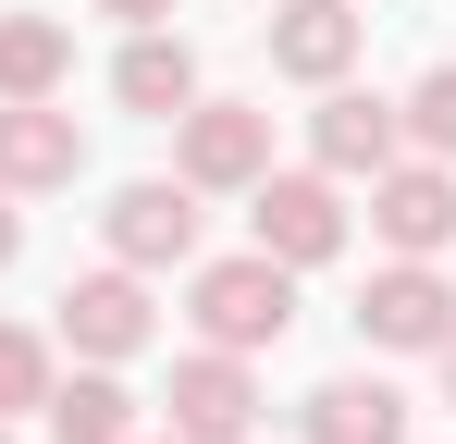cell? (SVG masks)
<instances>
[{
    "label": "cell",
    "mask_w": 456,
    "mask_h": 444,
    "mask_svg": "<svg viewBox=\"0 0 456 444\" xmlns=\"http://www.w3.org/2000/svg\"><path fill=\"white\" fill-rule=\"evenodd\" d=\"M297 284L272 247H234V259H185V333L198 346H234V358H272L297 333Z\"/></svg>",
    "instance_id": "6da1fadb"
},
{
    "label": "cell",
    "mask_w": 456,
    "mask_h": 444,
    "mask_svg": "<svg viewBox=\"0 0 456 444\" xmlns=\"http://www.w3.org/2000/svg\"><path fill=\"white\" fill-rule=\"evenodd\" d=\"M50 382H62V346H50L37 321H0V420H37Z\"/></svg>",
    "instance_id": "2e32d148"
},
{
    "label": "cell",
    "mask_w": 456,
    "mask_h": 444,
    "mask_svg": "<svg viewBox=\"0 0 456 444\" xmlns=\"http://www.w3.org/2000/svg\"><path fill=\"white\" fill-rule=\"evenodd\" d=\"M308 99H321V111H308V160H321L333 185H370L382 160L407 148L395 99H382V86H358V74H346V86H308Z\"/></svg>",
    "instance_id": "30bf717a"
},
{
    "label": "cell",
    "mask_w": 456,
    "mask_h": 444,
    "mask_svg": "<svg viewBox=\"0 0 456 444\" xmlns=\"http://www.w3.org/2000/svg\"><path fill=\"white\" fill-rule=\"evenodd\" d=\"M50 346H62V358H99V370L149 358V346H160V296H149V272H124V259L75 272V284H62V321H50Z\"/></svg>",
    "instance_id": "277c9868"
},
{
    "label": "cell",
    "mask_w": 456,
    "mask_h": 444,
    "mask_svg": "<svg viewBox=\"0 0 456 444\" xmlns=\"http://www.w3.org/2000/svg\"><path fill=\"white\" fill-rule=\"evenodd\" d=\"M247 247H272L284 272H333V259L358 247V210H346V185H333L321 160H272V173L247 185Z\"/></svg>",
    "instance_id": "7a4b0ae2"
},
{
    "label": "cell",
    "mask_w": 456,
    "mask_h": 444,
    "mask_svg": "<svg viewBox=\"0 0 456 444\" xmlns=\"http://www.w3.org/2000/svg\"><path fill=\"white\" fill-rule=\"evenodd\" d=\"M86 12H111V25H173L185 0H86Z\"/></svg>",
    "instance_id": "ac0fdd59"
},
{
    "label": "cell",
    "mask_w": 456,
    "mask_h": 444,
    "mask_svg": "<svg viewBox=\"0 0 456 444\" xmlns=\"http://www.w3.org/2000/svg\"><path fill=\"white\" fill-rule=\"evenodd\" d=\"M395 124H407V148L419 160H456V62H432L407 99H395Z\"/></svg>",
    "instance_id": "e0dca14e"
},
{
    "label": "cell",
    "mask_w": 456,
    "mask_h": 444,
    "mask_svg": "<svg viewBox=\"0 0 456 444\" xmlns=\"http://www.w3.org/2000/svg\"><path fill=\"white\" fill-rule=\"evenodd\" d=\"M370 247L382 259H444L456 247V160H419V148H395L370 173Z\"/></svg>",
    "instance_id": "52a82bcc"
},
{
    "label": "cell",
    "mask_w": 456,
    "mask_h": 444,
    "mask_svg": "<svg viewBox=\"0 0 456 444\" xmlns=\"http://www.w3.org/2000/svg\"><path fill=\"white\" fill-rule=\"evenodd\" d=\"M346 321H358V346H370V358H432V346L456 333L444 259H382L370 284H358V308H346Z\"/></svg>",
    "instance_id": "8992f818"
},
{
    "label": "cell",
    "mask_w": 456,
    "mask_h": 444,
    "mask_svg": "<svg viewBox=\"0 0 456 444\" xmlns=\"http://www.w3.org/2000/svg\"><path fill=\"white\" fill-rule=\"evenodd\" d=\"M0 444H25V420H0Z\"/></svg>",
    "instance_id": "7402d4cb"
},
{
    "label": "cell",
    "mask_w": 456,
    "mask_h": 444,
    "mask_svg": "<svg viewBox=\"0 0 456 444\" xmlns=\"http://www.w3.org/2000/svg\"><path fill=\"white\" fill-rule=\"evenodd\" d=\"M198 185H185V173H136V185H111V198H99V247H111V259H124V272H185V259H198Z\"/></svg>",
    "instance_id": "5b68a950"
},
{
    "label": "cell",
    "mask_w": 456,
    "mask_h": 444,
    "mask_svg": "<svg viewBox=\"0 0 456 444\" xmlns=\"http://www.w3.org/2000/svg\"><path fill=\"white\" fill-rule=\"evenodd\" d=\"M173 420L160 432H185V444H259V358H234V346H185L173 358V395H160Z\"/></svg>",
    "instance_id": "ba28073f"
},
{
    "label": "cell",
    "mask_w": 456,
    "mask_h": 444,
    "mask_svg": "<svg viewBox=\"0 0 456 444\" xmlns=\"http://www.w3.org/2000/svg\"><path fill=\"white\" fill-rule=\"evenodd\" d=\"M75 86V25L62 12H0V99H62Z\"/></svg>",
    "instance_id": "9a60e30c"
},
{
    "label": "cell",
    "mask_w": 456,
    "mask_h": 444,
    "mask_svg": "<svg viewBox=\"0 0 456 444\" xmlns=\"http://www.w3.org/2000/svg\"><path fill=\"white\" fill-rule=\"evenodd\" d=\"M37 432H50V444H136V432H149V395H136L124 370L75 358L62 382H50V407H37Z\"/></svg>",
    "instance_id": "4fadbf2b"
},
{
    "label": "cell",
    "mask_w": 456,
    "mask_h": 444,
    "mask_svg": "<svg viewBox=\"0 0 456 444\" xmlns=\"http://www.w3.org/2000/svg\"><path fill=\"white\" fill-rule=\"evenodd\" d=\"M86 173V124L62 99H0V185L12 198H62Z\"/></svg>",
    "instance_id": "8fae6325"
},
{
    "label": "cell",
    "mask_w": 456,
    "mask_h": 444,
    "mask_svg": "<svg viewBox=\"0 0 456 444\" xmlns=\"http://www.w3.org/2000/svg\"><path fill=\"white\" fill-rule=\"evenodd\" d=\"M12 259H25V198L0 185V272H12Z\"/></svg>",
    "instance_id": "d6986e66"
},
{
    "label": "cell",
    "mask_w": 456,
    "mask_h": 444,
    "mask_svg": "<svg viewBox=\"0 0 456 444\" xmlns=\"http://www.w3.org/2000/svg\"><path fill=\"white\" fill-rule=\"evenodd\" d=\"M297 432L308 444H407V395L382 370H333L321 395H297Z\"/></svg>",
    "instance_id": "5bb4252c"
},
{
    "label": "cell",
    "mask_w": 456,
    "mask_h": 444,
    "mask_svg": "<svg viewBox=\"0 0 456 444\" xmlns=\"http://www.w3.org/2000/svg\"><path fill=\"white\" fill-rule=\"evenodd\" d=\"M259 37H272V74L284 86H346V74L370 62V12L358 0H272Z\"/></svg>",
    "instance_id": "9c48e42d"
},
{
    "label": "cell",
    "mask_w": 456,
    "mask_h": 444,
    "mask_svg": "<svg viewBox=\"0 0 456 444\" xmlns=\"http://www.w3.org/2000/svg\"><path fill=\"white\" fill-rule=\"evenodd\" d=\"M259 12H272V0H259Z\"/></svg>",
    "instance_id": "603a6c76"
},
{
    "label": "cell",
    "mask_w": 456,
    "mask_h": 444,
    "mask_svg": "<svg viewBox=\"0 0 456 444\" xmlns=\"http://www.w3.org/2000/svg\"><path fill=\"white\" fill-rule=\"evenodd\" d=\"M432 370H444V420H456V333H444V346H432Z\"/></svg>",
    "instance_id": "ffe728a7"
},
{
    "label": "cell",
    "mask_w": 456,
    "mask_h": 444,
    "mask_svg": "<svg viewBox=\"0 0 456 444\" xmlns=\"http://www.w3.org/2000/svg\"><path fill=\"white\" fill-rule=\"evenodd\" d=\"M198 86H210V74H198V37H185V25H124V50H111V111L173 124Z\"/></svg>",
    "instance_id": "7c38bea8"
},
{
    "label": "cell",
    "mask_w": 456,
    "mask_h": 444,
    "mask_svg": "<svg viewBox=\"0 0 456 444\" xmlns=\"http://www.w3.org/2000/svg\"><path fill=\"white\" fill-rule=\"evenodd\" d=\"M136 444H185V432H160V420H149V432H136Z\"/></svg>",
    "instance_id": "44dd1931"
},
{
    "label": "cell",
    "mask_w": 456,
    "mask_h": 444,
    "mask_svg": "<svg viewBox=\"0 0 456 444\" xmlns=\"http://www.w3.org/2000/svg\"><path fill=\"white\" fill-rule=\"evenodd\" d=\"M173 173L198 185V198H247L259 173H272V99H185L173 111Z\"/></svg>",
    "instance_id": "3957f363"
}]
</instances>
